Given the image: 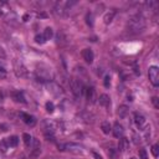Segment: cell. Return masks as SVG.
I'll return each instance as SVG.
<instances>
[{"instance_id":"obj_16","label":"cell","mask_w":159,"mask_h":159,"mask_svg":"<svg viewBox=\"0 0 159 159\" xmlns=\"http://www.w3.org/2000/svg\"><path fill=\"white\" fill-rule=\"evenodd\" d=\"M128 147H129V140H128V138H125V137H122V138H119V142H118V149H119V152H125L127 149H128Z\"/></svg>"},{"instance_id":"obj_15","label":"cell","mask_w":159,"mask_h":159,"mask_svg":"<svg viewBox=\"0 0 159 159\" xmlns=\"http://www.w3.org/2000/svg\"><path fill=\"white\" fill-rule=\"evenodd\" d=\"M98 102L104 108H109L111 107V98H109L108 94H101L99 98H98Z\"/></svg>"},{"instance_id":"obj_28","label":"cell","mask_w":159,"mask_h":159,"mask_svg":"<svg viewBox=\"0 0 159 159\" xmlns=\"http://www.w3.org/2000/svg\"><path fill=\"white\" fill-rule=\"evenodd\" d=\"M6 78V70L0 65V80H4Z\"/></svg>"},{"instance_id":"obj_12","label":"cell","mask_w":159,"mask_h":159,"mask_svg":"<svg viewBox=\"0 0 159 159\" xmlns=\"http://www.w3.org/2000/svg\"><path fill=\"white\" fill-rule=\"evenodd\" d=\"M83 94L86 96V98H87L88 102L94 103V101H96V92H94L93 87H84V92H83Z\"/></svg>"},{"instance_id":"obj_30","label":"cell","mask_w":159,"mask_h":159,"mask_svg":"<svg viewBox=\"0 0 159 159\" xmlns=\"http://www.w3.org/2000/svg\"><path fill=\"white\" fill-rule=\"evenodd\" d=\"M152 102H153V104H154V107H155V108H159V104H158V98H157V97H153V98H152Z\"/></svg>"},{"instance_id":"obj_18","label":"cell","mask_w":159,"mask_h":159,"mask_svg":"<svg viewBox=\"0 0 159 159\" xmlns=\"http://www.w3.org/2000/svg\"><path fill=\"white\" fill-rule=\"evenodd\" d=\"M114 15H116V11H113V10H111V11L106 12V15H104V17H103L104 24H106V25H109V24L112 22V20H113Z\"/></svg>"},{"instance_id":"obj_31","label":"cell","mask_w":159,"mask_h":159,"mask_svg":"<svg viewBox=\"0 0 159 159\" xmlns=\"http://www.w3.org/2000/svg\"><path fill=\"white\" fill-rule=\"evenodd\" d=\"M87 24H88L89 26L93 25V22H92V16H91V15H87Z\"/></svg>"},{"instance_id":"obj_4","label":"cell","mask_w":159,"mask_h":159,"mask_svg":"<svg viewBox=\"0 0 159 159\" xmlns=\"http://www.w3.org/2000/svg\"><path fill=\"white\" fill-rule=\"evenodd\" d=\"M70 88L72 91V93L75 94V97H82L83 92H84V86L82 84V82L77 78H71L70 80Z\"/></svg>"},{"instance_id":"obj_3","label":"cell","mask_w":159,"mask_h":159,"mask_svg":"<svg viewBox=\"0 0 159 159\" xmlns=\"http://www.w3.org/2000/svg\"><path fill=\"white\" fill-rule=\"evenodd\" d=\"M12 67H14V73L17 78H24L27 77V68L24 65V62L19 58H14L12 61Z\"/></svg>"},{"instance_id":"obj_2","label":"cell","mask_w":159,"mask_h":159,"mask_svg":"<svg viewBox=\"0 0 159 159\" xmlns=\"http://www.w3.org/2000/svg\"><path fill=\"white\" fill-rule=\"evenodd\" d=\"M35 72H36V76H37L39 81L46 82V83L52 81L53 75H52V70H51L48 66H46V65H39V66L36 67Z\"/></svg>"},{"instance_id":"obj_7","label":"cell","mask_w":159,"mask_h":159,"mask_svg":"<svg viewBox=\"0 0 159 159\" xmlns=\"http://www.w3.org/2000/svg\"><path fill=\"white\" fill-rule=\"evenodd\" d=\"M46 87H47V89H48V92L51 93V94H53V96H60V94H62L63 93V91H62V88L57 84V83H55V82H47L46 83Z\"/></svg>"},{"instance_id":"obj_26","label":"cell","mask_w":159,"mask_h":159,"mask_svg":"<svg viewBox=\"0 0 159 159\" xmlns=\"http://www.w3.org/2000/svg\"><path fill=\"white\" fill-rule=\"evenodd\" d=\"M35 41H36L37 43H40V45H42V43L46 42V40H45V37L42 36V34H41V35H36V36H35Z\"/></svg>"},{"instance_id":"obj_19","label":"cell","mask_w":159,"mask_h":159,"mask_svg":"<svg viewBox=\"0 0 159 159\" xmlns=\"http://www.w3.org/2000/svg\"><path fill=\"white\" fill-rule=\"evenodd\" d=\"M101 129H102V132H103L104 134H109V132L112 130V125H111L109 122L104 120V122L101 123Z\"/></svg>"},{"instance_id":"obj_8","label":"cell","mask_w":159,"mask_h":159,"mask_svg":"<svg viewBox=\"0 0 159 159\" xmlns=\"http://www.w3.org/2000/svg\"><path fill=\"white\" fill-rule=\"evenodd\" d=\"M0 15L1 16H4L5 19H9V16L11 15V16H14V14H12V11H11V7H10V5L7 4V2H5V1H0Z\"/></svg>"},{"instance_id":"obj_6","label":"cell","mask_w":159,"mask_h":159,"mask_svg":"<svg viewBox=\"0 0 159 159\" xmlns=\"http://www.w3.org/2000/svg\"><path fill=\"white\" fill-rule=\"evenodd\" d=\"M148 77L153 86H159V68L158 66H150L148 70Z\"/></svg>"},{"instance_id":"obj_33","label":"cell","mask_w":159,"mask_h":159,"mask_svg":"<svg viewBox=\"0 0 159 159\" xmlns=\"http://www.w3.org/2000/svg\"><path fill=\"white\" fill-rule=\"evenodd\" d=\"M93 155H94V157H96L97 159H102V157H101V155H98L97 153H93Z\"/></svg>"},{"instance_id":"obj_21","label":"cell","mask_w":159,"mask_h":159,"mask_svg":"<svg viewBox=\"0 0 159 159\" xmlns=\"http://www.w3.org/2000/svg\"><path fill=\"white\" fill-rule=\"evenodd\" d=\"M22 139H24L25 147H26V148H30L31 142H32V137H31L30 134H27V133H24V134H22Z\"/></svg>"},{"instance_id":"obj_5","label":"cell","mask_w":159,"mask_h":159,"mask_svg":"<svg viewBox=\"0 0 159 159\" xmlns=\"http://www.w3.org/2000/svg\"><path fill=\"white\" fill-rule=\"evenodd\" d=\"M58 149L60 150H66V152H70V153H73V154H81L83 152L82 147L80 144H76V143L61 144V145H58Z\"/></svg>"},{"instance_id":"obj_9","label":"cell","mask_w":159,"mask_h":159,"mask_svg":"<svg viewBox=\"0 0 159 159\" xmlns=\"http://www.w3.org/2000/svg\"><path fill=\"white\" fill-rule=\"evenodd\" d=\"M134 124L138 129L143 130L145 127H147V119L144 118V116L139 114V113H135L134 114Z\"/></svg>"},{"instance_id":"obj_13","label":"cell","mask_w":159,"mask_h":159,"mask_svg":"<svg viewBox=\"0 0 159 159\" xmlns=\"http://www.w3.org/2000/svg\"><path fill=\"white\" fill-rule=\"evenodd\" d=\"M111 132L113 133V135L116 138H122L123 134H124V129H123L122 124H119V123H114V125L112 127V130Z\"/></svg>"},{"instance_id":"obj_29","label":"cell","mask_w":159,"mask_h":159,"mask_svg":"<svg viewBox=\"0 0 159 159\" xmlns=\"http://www.w3.org/2000/svg\"><path fill=\"white\" fill-rule=\"evenodd\" d=\"M109 84H111V77L109 76H106L104 77V87H109Z\"/></svg>"},{"instance_id":"obj_22","label":"cell","mask_w":159,"mask_h":159,"mask_svg":"<svg viewBox=\"0 0 159 159\" xmlns=\"http://www.w3.org/2000/svg\"><path fill=\"white\" fill-rule=\"evenodd\" d=\"M128 112H129V109H128V107H127V106H124V104H123V106H120V107L118 108V114H119V117H120V118H124V117L127 116V113H128Z\"/></svg>"},{"instance_id":"obj_20","label":"cell","mask_w":159,"mask_h":159,"mask_svg":"<svg viewBox=\"0 0 159 159\" xmlns=\"http://www.w3.org/2000/svg\"><path fill=\"white\" fill-rule=\"evenodd\" d=\"M42 36L45 37V40L47 41V40H50L52 36H53V30L51 29V27H46L45 30H43V32H42Z\"/></svg>"},{"instance_id":"obj_27","label":"cell","mask_w":159,"mask_h":159,"mask_svg":"<svg viewBox=\"0 0 159 159\" xmlns=\"http://www.w3.org/2000/svg\"><path fill=\"white\" fill-rule=\"evenodd\" d=\"M139 158L140 159H148V154H147V150L145 149H139Z\"/></svg>"},{"instance_id":"obj_11","label":"cell","mask_w":159,"mask_h":159,"mask_svg":"<svg viewBox=\"0 0 159 159\" xmlns=\"http://www.w3.org/2000/svg\"><path fill=\"white\" fill-rule=\"evenodd\" d=\"M81 55H82L83 60H84L87 63H92L93 60H94V53H93V51H92L91 48H83L82 52H81Z\"/></svg>"},{"instance_id":"obj_10","label":"cell","mask_w":159,"mask_h":159,"mask_svg":"<svg viewBox=\"0 0 159 159\" xmlns=\"http://www.w3.org/2000/svg\"><path fill=\"white\" fill-rule=\"evenodd\" d=\"M20 118L22 119V122L30 127H34L36 124V119L34 116L31 114H27V113H24V112H20Z\"/></svg>"},{"instance_id":"obj_14","label":"cell","mask_w":159,"mask_h":159,"mask_svg":"<svg viewBox=\"0 0 159 159\" xmlns=\"http://www.w3.org/2000/svg\"><path fill=\"white\" fill-rule=\"evenodd\" d=\"M11 97H12V99H14L15 102H17V103H26V98H25L24 93L20 92V91L12 92V93H11Z\"/></svg>"},{"instance_id":"obj_25","label":"cell","mask_w":159,"mask_h":159,"mask_svg":"<svg viewBox=\"0 0 159 159\" xmlns=\"http://www.w3.org/2000/svg\"><path fill=\"white\" fill-rule=\"evenodd\" d=\"M45 107H46V111H47L48 113H52V112H53V109H55V104H53L52 102H46Z\"/></svg>"},{"instance_id":"obj_23","label":"cell","mask_w":159,"mask_h":159,"mask_svg":"<svg viewBox=\"0 0 159 159\" xmlns=\"http://www.w3.org/2000/svg\"><path fill=\"white\" fill-rule=\"evenodd\" d=\"M7 149H9V145H7L6 140H5V139H1V140H0V152H1V153H6Z\"/></svg>"},{"instance_id":"obj_17","label":"cell","mask_w":159,"mask_h":159,"mask_svg":"<svg viewBox=\"0 0 159 159\" xmlns=\"http://www.w3.org/2000/svg\"><path fill=\"white\" fill-rule=\"evenodd\" d=\"M5 140H6L7 145L11 147V148H14L19 144V137L17 135H10L9 138H5Z\"/></svg>"},{"instance_id":"obj_32","label":"cell","mask_w":159,"mask_h":159,"mask_svg":"<svg viewBox=\"0 0 159 159\" xmlns=\"http://www.w3.org/2000/svg\"><path fill=\"white\" fill-rule=\"evenodd\" d=\"M0 57H1V58H5V57H6V53H5V51L2 50L1 46H0Z\"/></svg>"},{"instance_id":"obj_1","label":"cell","mask_w":159,"mask_h":159,"mask_svg":"<svg viewBox=\"0 0 159 159\" xmlns=\"http://www.w3.org/2000/svg\"><path fill=\"white\" fill-rule=\"evenodd\" d=\"M145 19L142 14H135L133 16L129 17L128 22H127V29L129 32L132 34H140L145 30Z\"/></svg>"},{"instance_id":"obj_24","label":"cell","mask_w":159,"mask_h":159,"mask_svg":"<svg viewBox=\"0 0 159 159\" xmlns=\"http://www.w3.org/2000/svg\"><path fill=\"white\" fill-rule=\"evenodd\" d=\"M152 154H153L154 158L159 157V145L158 144H153L152 145Z\"/></svg>"},{"instance_id":"obj_34","label":"cell","mask_w":159,"mask_h":159,"mask_svg":"<svg viewBox=\"0 0 159 159\" xmlns=\"http://www.w3.org/2000/svg\"><path fill=\"white\" fill-rule=\"evenodd\" d=\"M1 98H2V96H1V93H0V101H1Z\"/></svg>"},{"instance_id":"obj_35","label":"cell","mask_w":159,"mask_h":159,"mask_svg":"<svg viewBox=\"0 0 159 159\" xmlns=\"http://www.w3.org/2000/svg\"><path fill=\"white\" fill-rule=\"evenodd\" d=\"M130 159H137V158H130Z\"/></svg>"}]
</instances>
